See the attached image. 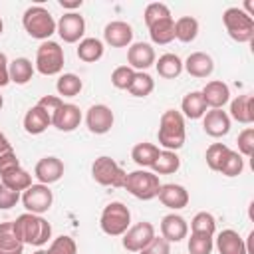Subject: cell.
Instances as JSON below:
<instances>
[{
    "label": "cell",
    "instance_id": "cell-39",
    "mask_svg": "<svg viewBox=\"0 0 254 254\" xmlns=\"http://www.w3.org/2000/svg\"><path fill=\"white\" fill-rule=\"evenodd\" d=\"M165 18H171V10H169L167 4H163V2H151V4H147L145 12H143V20H145V26L147 28H151L153 24H157V22H161Z\"/></svg>",
    "mask_w": 254,
    "mask_h": 254
},
{
    "label": "cell",
    "instance_id": "cell-22",
    "mask_svg": "<svg viewBox=\"0 0 254 254\" xmlns=\"http://www.w3.org/2000/svg\"><path fill=\"white\" fill-rule=\"evenodd\" d=\"M228 117L238 121V123H242V125L254 123V97H252V93H244V95L234 97L230 101Z\"/></svg>",
    "mask_w": 254,
    "mask_h": 254
},
{
    "label": "cell",
    "instance_id": "cell-50",
    "mask_svg": "<svg viewBox=\"0 0 254 254\" xmlns=\"http://www.w3.org/2000/svg\"><path fill=\"white\" fill-rule=\"evenodd\" d=\"M81 4H83L81 0H60V6L69 10V12H75L77 8H81Z\"/></svg>",
    "mask_w": 254,
    "mask_h": 254
},
{
    "label": "cell",
    "instance_id": "cell-33",
    "mask_svg": "<svg viewBox=\"0 0 254 254\" xmlns=\"http://www.w3.org/2000/svg\"><path fill=\"white\" fill-rule=\"evenodd\" d=\"M159 151H161V149H159L155 143L143 141V143H137V145L131 149V159H133L135 165H139L141 169H147V167H151V165L155 163Z\"/></svg>",
    "mask_w": 254,
    "mask_h": 254
},
{
    "label": "cell",
    "instance_id": "cell-26",
    "mask_svg": "<svg viewBox=\"0 0 254 254\" xmlns=\"http://www.w3.org/2000/svg\"><path fill=\"white\" fill-rule=\"evenodd\" d=\"M36 67L34 64L28 60V58H16L8 64V75H10V81L16 83V85H26L32 75H34Z\"/></svg>",
    "mask_w": 254,
    "mask_h": 254
},
{
    "label": "cell",
    "instance_id": "cell-38",
    "mask_svg": "<svg viewBox=\"0 0 254 254\" xmlns=\"http://www.w3.org/2000/svg\"><path fill=\"white\" fill-rule=\"evenodd\" d=\"M228 153H230V147L228 145H224V143H212L206 149V155H204L208 169L218 173L220 167H222V163H224V159L228 157Z\"/></svg>",
    "mask_w": 254,
    "mask_h": 254
},
{
    "label": "cell",
    "instance_id": "cell-44",
    "mask_svg": "<svg viewBox=\"0 0 254 254\" xmlns=\"http://www.w3.org/2000/svg\"><path fill=\"white\" fill-rule=\"evenodd\" d=\"M238 155L240 157H252L254 153V127H244L240 133H238Z\"/></svg>",
    "mask_w": 254,
    "mask_h": 254
},
{
    "label": "cell",
    "instance_id": "cell-47",
    "mask_svg": "<svg viewBox=\"0 0 254 254\" xmlns=\"http://www.w3.org/2000/svg\"><path fill=\"white\" fill-rule=\"evenodd\" d=\"M18 167H20V159L16 157L14 149H10V151L0 155V177L10 173V171H14V169H18Z\"/></svg>",
    "mask_w": 254,
    "mask_h": 254
},
{
    "label": "cell",
    "instance_id": "cell-43",
    "mask_svg": "<svg viewBox=\"0 0 254 254\" xmlns=\"http://www.w3.org/2000/svg\"><path fill=\"white\" fill-rule=\"evenodd\" d=\"M133 77H135V69H131L129 65H119L111 73V83L117 89H129Z\"/></svg>",
    "mask_w": 254,
    "mask_h": 254
},
{
    "label": "cell",
    "instance_id": "cell-42",
    "mask_svg": "<svg viewBox=\"0 0 254 254\" xmlns=\"http://www.w3.org/2000/svg\"><path fill=\"white\" fill-rule=\"evenodd\" d=\"M187 248H189V254H210L214 248V242H212V236L190 234Z\"/></svg>",
    "mask_w": 254,
    "mask_h": 254
},
{
    "label": "cell",
    "instance_id": "cell-16",
    "mask_svg": "<svg viewBox=\"0 0 254 254\" xmlns=\"http://www.w3.org/2000/svg\"><path fill=\"white\" fill-rule=\"evenodd\" d=\"M79 123H81V109L73 103H62L58 107V111L52 115V125L64 133L75 131L79 127Z\"/></svg>",
    "mask_w": 254,
    "mask_h": 254
},
{
    "label": "cell",
    "instance_id": "cell-55",
    "mask_svg": "<svg viewBox=\"0 0 254 254\" xmlns=\"http://www.w3.org/2000/svg\"><path fill=\"white\" fill-rule=\"evenodd\" d=\"M2 107H4V99H2V95H0V111H2Z\"/></svg>",
    "mask_w": 254,
    "mask_h": 254
},
{
    "label": "cell",
    "instance_id": "cell-30",
    "mask_svg": "<svg viewBox=\"0 0 254 254\" xmlns=\"http://www.w3.org/2000/svg\"><path fill=\"white\" fill-rule=\"evenodd\" d=\"M153 173L159 177V175H173L181 169V159L175 151H167V149H161L155 163L151 165Z\"/></svg>",
    "mask_w": 254,
    "mask_h": 254
},
{
    "label": "cell",
    "instance_id": "cell-32",
    "mask_svg": "<svg viewBox=\"0 0 254 254\" xmlns=\"http://www.w3.org/2000/svg\"><path fill=\"white\" fill-rule=\"evenodd\" d=\"M198 36V20L192 16H181L175 20V38L183 44L194 42Z\"/></svg>",
    "mask_w": 254,
    "mask_h": 254
},
{
    "label": "cell",
    "instance_id": "cell-34",
    "mask_svg": "<svg viewBox=\"0 0 254 254\" xmlns=\"http://www.w3.org/2000/svg\"><path fill=\"white\" fill-rule=\"evenodd\" d=\"M0 183H2L4 187H8V189L16 190V192H24L28 187H32V175H30L26 169L18 167V169H14V171L2 175V177H0Z\"/></svg>",
    "mask_w": 254,
    "mask_h": 254
},
{
    "label": "cell",
    "instance_id": "cell-27",
    "mask_svg": "<svg viewBox=\"0 0 254 254\" xmlns=\"http://www.w3.org/2000/svg\"><path fill=\"white\" fill-rule=\"evenodd\" d=\"M206 109L208 107H206L200 91H189L181 101V115L187 119H202Z\"/></svg>",
    "mask_w": 254,
    "mask_h": 254
},
{
    "label": "cell",
    "instance_id": "cell-25",
    "mask_svg": "<svg viewBox=\"0 0 254 254\" xmlns=\"http://www.w3.org/2000/svg\"><path fill=\"white\" fill-rule=\"evenodd\" d=\"M0 254H24V242L16 236L12 222H0Z\"/></svg>",
    "mask_w": 254,
    "mask_h": 254
},
{
    "label": "cell",
    "instance_id": "cell-7",
    "mask_svg": "<svg viewBox=\"0 0 254 254\" xmlns=\"http://www.w3.org/2000/svg\"><path fill=\"white\" fill-rule=\"evenodd\" d=\"M36 71L42 75H58L64 69V48L58 42L46 40L40 44L36 50V62H34Z\"/></svg>",
    "mask_w": 254,
    "mask_h": 254
},
{
    "label": "cell",
    "instance_id": "cell-29",
    "mask_svg": "<svg viewBox=\"0 0 254 254\" xmlns=\"http://www.w3.org/2000/svg\"><path fill=\"white\" fill-rule=\"evenodd\" d=\"M103 42L99 40V38H83L79 44H77V50H75V54H77V58L81 60V62H85V64H93V62H97V60H101L103 58Z\"/></svg>",
    "mask_w": 254,
    "mask_h": 254
},
{
    "label": "cell",
    "instance_id": "cell-51",
    "mask_svg": "<svg viewBox=\"0 0 254 254\" xmlns=\"http://www.w3.org/2000/svg\"><path fill=\"white\" fill-rule=\"evenodd\" d=\"M10 149H12V145H10L8 137L0 131V155H2V153H6V151H10Z\"/></svg>",
    "mask_w": 254,
    "mask_h": 254
},
{
    "label": "cell",
    "instance_id": "cell-35",
    "mask_svg": "<svg viewBox=\"0 0 254 254\" xmlns=\"http://www.w3.org/2000/svg\"><path fill=\"white\" fill-rule=\"evenodd\" d=\"M83 89V81L75 73H62L56 81V91L62 97H75Z\"/></svg>",
    "mask_w": 254,
    "mask_h": 254
},
{
    "label": "cell",
    "instance_id": "cell-5",
    "mask_svg": "<svg viewBox=\"0 0 254 254\" xmlns=\"http://www.w3.org/2000/svg\"><path fill=\"white\" fill-rule=\"evenodd\" d=\"M123 189L127 192H131L139 200H151V198H155L159 194L161 181L153 171L137 169V171H131V173L125 175Z\"/></svg>",
    "mask_w": 254,
    "mask_h": 254
},
{
    "label": "cell",
    "instance_id": "cell-36",
    "mask_svg": "<svg viewBox=\"0 0 254 254\" xmlns=\"http://www.w3.org/2000/svg\"><path fill=\"white\" fill-rule=\"evenodd\" d=\"M216 232V220L210 212L200 210L192 216L190 220V234H200V236H214Z\"/></svg>",
    "mask_w": 254,
    "mask_h": 254
},
{
    "label": "cell",
    "instance_id": "cell-52",
    "mask_svg": "<svg viewBox=\"0 0 254 254\" xmlns=\"http://www.w3.org/2000/svg\"><path fill=\"white\" fill-rule=\"evenodd\" d=\"M242 10L252 18V16H254V2H252V0H244V8H242Z\"/></svg>",
    "mask_w": 254,
    "mask_h": 254
},
{
    "label": "cell",
    "instance_id": "cell-13",
    "mask_svg": "<svg viewBox=\"0 0 254 254\" xmlns=\"http://www.w3.org/2000/svg\"><path fill=\"white\" fill-rule=\"evenodd\" d=\"M155 48L147 42H135L127 48V65L135 71H145L147 67L155 65Z\"/></svg>",
    "mask_w": 254,
    "mask_h": 254
},
{
    "label": "cell",
    "instance_id": "cell-53",
    "mask_svg": "<svg viewBox=\"0 0 254 254\" xmlns=\"http://www.w3.org/2000/svg\"><path fill=\"white\" fill-rule=\"evenodd\" d=\"M34 254H48V252H46V250H44V248H38V250H36V252H34Z\"/></svg>",
    "mask_w": 254,
    "mask_h": 254
},
{
    "label": "cell",
    "instance_id": "cell-21",
    "mask_svg": "<svg viewBox=\"0 0 254 254\" xmlns=\"http://www.w3.org/2000/svg\"><path fill=\"white\" fill-rule=\"evenodd\" d=\"M183 69L192 75V77H208L214 71V62L208 54L204 52H192L189 54V58L183 62Z\"/></svg>",
    "mask_w": 254,
    "mask_h": 254
},
{
    "label": "cell",
    "instance_id": "cell-45",
    "mask_svg": "<svg viewBox=\"0 0 254 254\" xmlns=\"http://www.w3.org/2000/svg\"><path fill=\"white\" fill-rule=\"evenodd\" d=\"M139 254H171V242H167L163 236H155Z\"/></svg>",
    "mask_w": 254,
    "mask_h": 254
},
{
    "label": "cell",
    "instance_id": "cell-54",
    "mask_svg": "<svg viewBox=\"0 0 254 254\" xmlns=\"http://www.w3.org/2000/svg\"><path fill=\"white\" fill-rule=\"evenodd\" d=\"M2 32H4V22H2V18H0V36H2Z\"/></svg>",
    "mask_w": 254,
    "mask_h": 254
},
{
    "label": "cell",
    "instance_id": "cell-49",
    "mask_svg": "<svg viewBox=\"0 0 254 254\" xmlns=\"http://www.w3.org/2000/svg\"><path fill=\"white\" fill-rule=\"evenodd\" d=\"M8 58L4 52H0V87H6L10 83V75H8Z\"/></svg>",
    "mask_w": 254,
    "mask_h": 254
},
{
    "label": "cell",
    "instance_id": "cell-28",
    "mask_svg": "<svg viewBox=\"0 0 254 254\" xmlns=\"http://www.w3.org/2000/svg\"><path fill=\"white\" fill-rule=\"evenodd\" d=\"M155 69L161 77L165 79H175L181 75L183 71V60L177 54H163L159 56V60H155Z\"/></svg>",
    "mask_w": 254,
    "mask_h": 254
},
{
    "label": "cell",
    "instance_id": "cell-37",
    "mask_svg": "<svg viewBox=\"0 0 254 254\" xmlns=\"http://www.w3.org/2000/svg\"><path fill=\"white\" fill-rule=\"evenodd\" d=\"M153 89H155V79L147 71H135V77L127 91L133 97H147L153 93Z\"/></svg>",
    "mask_w": 254,
    "mask_h": 254
},
{
    "label": "cell",
    "instance_id": "cell-14",
    "mask_svg": "<svg viewBox=\"0 0 254 254\" xmlns=\"http://www.w3.org/2000/svg\"><path fill=\"white\" fill-rule=\"evenodd\" d=\"M103 42L111 48H129L133 44V28L123 20H113L103 28Z\"/></svg>",
    "mask_w": 254,
    "mask_h": 254
},
{
    "label": "cell",
    "instance_id": "cell-48",
    "mask_svg": "<svg viewBox=\"0 0 254 254\" xmlns=\"http://www.w3.org/2000/svg\"><path fill=\"white\" fill-rule=\"evenodd\" d=\"M62 103H64V99L58 97V95H42L36 105H40V107H42L44 111H48V115L52 117V115L58 111V107H60Z\"/></svg>",
    "mask_w": 254,
    "mask_h": 254
},
{
    "label": "cell",
    "instance_id": "cell-2",
    "mask_svg": "<svg viewBox=\"0 0 254 254\" xmlns=\"http://www.w3.org/2000/svg\"><path fill=\"white\" fill-rule=\"evenodd\" d=\"M159 145L167 151H179L185 145L187 139V129H185V117L177 109H167L161 115L159 121V131H157Z\"/></svg>",
    "mask_w": 254,
    "mask_h": 254
},
{
    "label": "cell",
    "instance_id": "cell-23",
    "mask_svg": "<svg viewBox=\"0 0 254 254\" xmlns=\"http://www.w3.org/2000/svg\"><path fill=\"white\" fill-rule=\"evenodd\" d=\"M214 246H216L218 254H246L244 238L232 228H226V230L218 232Z\"/></svg>",
    "mask_w": 254,
    "mask_h": 254
},
{
    "label": "cell",
    "instance_id": "cell-3",
    "mask_svg": "<svg viewBox=\"0 0 254 254\" xmlns=\"http://www.w3.org/2000/svg\"><path fill=\"white\" fill-rule=\"evenodd\" d=\"M22 26L26 30V34L34 40H50L52 34H56V20L54 16L50 14L48 8L36 4V6H30L26 8L24 16H22Z\"/></svg>",
    "mask_w": 254,
    "mask_h": 254
},
{
    "label": "cell",
    "instance_id": "cell-1",
    "mask_svg": "<svg viewBox=\"0 0 254 254\" xmlns=\"http://www.w3.org/2000/svg\"><path fill=\"white\" fill-rule=\"evenodd\" d=\"M16 236L30 246L42 248L50 238H52V224L42 216V214H32V212H24L20 214L16 220H12Z\"/></svg>",
    "mask_w": 254,
    "mask_h": 254
},
{
    "label": "cell",
    "instance_id": "cell-31",
    "mask_svg": "<svg viewBox=\"0 0 254 254\" xmlns=\"http://www.w3.org/2000/svg\"><path fill=\"white\" fill-rule=\"evenodd\" d=\"M149 36H151V42L157 44V46H167L175 40V20L173 16L171 18H165L157 24H153L149 28Z\"/></svg>",
    "mask_w": 254,
    "mask_h": 254
},
{
    "label": "cell",
    "instance_id": "cell-18",
    "mask_svg": "<svg viewBox=\"0 0 254 254\" xmlns=\"http://www.w3.org/2000/svg\"><path fill=\"white\" fill-rule=\"evenodd\" d=\"M202 129L206 135L218 139L230 131V117L224 109H206L202 115Z\"/></svg>",
    "mask_w": 254,
    "mask_h": 254
},
{
    "label": "cell",
    "instance_id": "cell-8",
    "mask_svg": "<svg viewBox=\"0 0 254 254\" xmlns=\"http://www.w3.org/2000/svg\"><path fill=\"white\" fill-rule=\"evenodd\" d=\"M125 171L107 155H101L93 161L91 165V177L97 185L101 187H113V189H121L125 183Z\"/></svg>",
    "mask_w": 254,
    "mask_h": 254
},
{
    "label": "cell",
    "instance_id": "cell-20",
    "mask_svg": "<svg viewBox=\"0 0 254 254\" xmlns=\"http://www.w3.org/2000/svg\"><path fill=\"white\" fill-rule=\"evenodd\" d=\"M161 236L167 242H181L189 236V222L177 212L165 214L161 220Z\"/></svg>",
    "mask_w": 254,
    "mask_h": 254
},
{
    "label": "cell",
    "instance_id": "cell-24",
    "mask_svg": "<svg viewBox=\"0 0 254 254\" xmlns=\"http://www.w3.org/2000/svg\"><path fill=\"white\" fill-rule=\"evenodd\" d=\"M22 123H24L26 133H30V135H40V133H44V131L52 125V117H50L48 111H44L40 105H34V107H30V109L26 111Z\"/></svg>",
    "mask_w": 254,
    "mask_h": 254
},
{
    "label": "cell",
    "instance_id": "cell-19",
    "mask_svg": "<svg viewBox=\"0 0 254 254\" xmlns=\"http://www.w3.org/2000/svg\"><path fill=\"white\" fill-rule=\"evenodd\" d=\"M157 196L163 202V206H167L171 210H181L189 204V190L183 185H177V183L161 185Z\"/></svg>",
    "mask_w": 254,
    "mask_h": 254
},
{
    "label": "cell",
    "instance_id": "cell-6",
    "mask_svg": "<svg viewBox=\"0 0 254 254\" xmlns=\"http://www.w3.org/2000/svg\"><path fill=\"white\" fill-rule=\"evenodd\" d=\"M99 226L107 236H123L131 226V210L123 202L113 200L101 210Z\"/></svg>",
    "mask_w": 254,
    "mask_h": 254
},
{
    "label": "cell",
    "instance_id": "cell-4",
    "mask_svg": "<svg viewBox=\"0 0 254 254\" xmlns=\"http://www.w3.org/2000/svg\"><path fill=\"white\" fill-rule=\"evenodd\" d=\"M222 24L226 28V34L238 42V44H248L254 38V18H250L242 8L230 6L222 12Z\"/></svg>",
    "mask_w": 254,
    "mask_h": 254
},
{
    "label": "cell",
    "instance_id": "cell-15",
    "mask_svg": "<svg viewBox=\"0 0 254 254\" xmlns=\"http://www.w3.org/2000/svg\"><path fill=\"white\" fill-rule=\"evenodd\" d=\"M34 177L38 179V183L48 185V187L58 183L64 177V163H62V159H58L54 155L42 157L36 163V167H34Z\"/></svg>",
    "mask_w": 254,
    "mask_h": 254
},
{
    "label": "cell",
    "instance_id": "cell-41",
    "mask_svg": "<svg viewBox=\"0 0 254 254\" xmlns=\"http://www.w3.org/2000/svg\"><path fill=\"white\" fill-rule=\"evenodd\" d=\"M242 171H244V159H242L236 151L230 149V153H228V157L224 159V163H222V167H220L218 173L224 175V177H238Z\"/></svg>",
    "mask_w": 254,
    "mask_h": 254
},
{
    "label": "cell",
    "instance_id": "cell-17",
    "mask_svg": "<svg viewBox=\"0 0 254 254\" xmlns=\"http://www.w3.org/2000/svg\"><path fill=\"white\" fill-rule=\"evenodd\" d=\"M200 95L208 109H222L230 101V87L222 79H212L200 89Z\"/></svg>",
    "mask_w": 254,
    "mask_h": 254
},
{
    "label": "cell",
    "instance_id": "cell-11",
    "mask_svg": "<svg viewBox=\"0 0 254 254\" xmlns=\"http://www.w3.org/2000/svg\"><path fill=\"white\" fill-rule=\"evenodd\" d=\"M113 123H115V115H113L111 107H107L105 103H95L85 113V125L89 129V133L105 135L111 131Z\"/></svg>",
    "mask_w": 254,
    "mask_h": 254
},
{
    "label": "cell",
    "instance_id": "cell-40",
    "mask_svg": "<svg viewBox=\"0 0 254 254\" xmlns=\"http://www.w3.org/2000/svg\"><path fill=\"white\" fill-rule=\"evenodd\" d=\"M46 252L48 254H77V244H75V240L71 236L62 234V236L52 240V244L48 246Z\"/></svg>",
    "mask_w": 254,
    "mask_h": 254
},
{
    "label": "cell",
    "instance_id": "cell-12",
    "mask_svg": "<svg viewBox=\"0 0 254 254\" xmlns=\"http://www.w3.org/2000/svg\"><path fill=\"white\" fill-rule=\"evenodd\" d=\"M155 226L147 220L137 222L133 226H129V230L123 234V248L129 252H141L153 238H155Z\"/></svg>",
    "mask_w": 254,
    "mask_h": 254
},
{
    "label": "cell",
    "instance_id": "cell-46",
    "mask_svg": "<svg viewBox=\"0 0 254 254\" xmlns=\"http://www.w3.org/2000/svg\"><path fill=\"white\" fill-rule=\"evenodd\" d=\"M18 200H20V192H16L0 183V210H10L12 206L18 204Z\"/></svg>",
    "mask_w": 254,
    "mask_h": 254
},
{
    "label": "cell",
    "instance_id": "cell-9",
    "mask_svg": "<svg viewBox=\"0 0 254 254\" xmlns=\"http://www.w3.org/2000/svg\"><path fill=\"white\" fill-rule=\"evenodd\" d=\"M26 212H32V214H44L52 208V202H54V192L50 190L48 185H42V183H32V187H28L22 196H20Z\"/></svg>",
    "mask_w": 254,
    "mask_h": 254
},
{
    "label": "cell",
    "instance_id": "cell-10",
    "mask_svg": "<svg viewBox=\"0 0 254 254\" xmlns=\"http://www.w3.org/2000/svg\"><path fill=\"white\" fill-rule=\"evenodd\" d=\"M56 32L65 44H75L83 40L85 34V20L79 12H65L56 22Z\"/></svg>",
    "mask_w": 254,
    "mask_h": 254
}]
</instances>
